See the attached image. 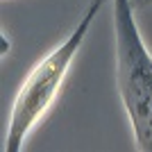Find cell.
I'll use <instances>...</instances> for the list:
<instances>
[{
	"instance_id": "6da1fadb",
	"label": "cell",
	"mask_w": 152,
	"mask_h": 152,
	"mask_svg": "<svg viewBox=\"0 0 152 152\" xmlns=\"http://www.w3.org/2000/svg\"><path fill=\"white\" fill-rule=\"evenodd\" d=\"M116 84L136 150L152 152V55L141 39L129 0H114Z\"/></svg>"
},
{
	"instance_id": "7a4b0ae2",
	"label": "cell",
	"mask_w": 152,
	"mask_h": 152,
	"mask_svg": "<svg viewBox=\"0 0 152 152\" xmlns=\"http://www.w3.org/2000/svg\"><path fill=\"white\" fill-rule=\"evenodd\" d=\"M107 0H91L89 9L84 12L82 20L77 23L66 41L59 48L45 55L41 61L30 70L27 80L16 93V100L12 104L9 114V127H7V139H5V152H18L25 143V136L30 129L39 123V118L50 109L52 100L57 98L61 82L70 68V61L75 59L80 45H82L86 32H89L93 18L100 14Z\"/></svg>"
},
{
	"instance_id": "3957f363",
	"label": "cell",
	"mask_w": 152,
	"mask_h": 152,
	"mask_svg": "<svg viewBox=\"0 0 152 152\" xmlns=\"http://www.w3.org/2000/svg\"><path fill=\"white\" fill-rule=\"evenodd\" d=\"M129 5H132L134 12H141V9H145V7L152 5V0H129Z\"/></svg>"
}]
</instances>
